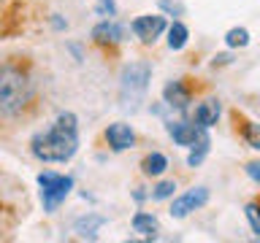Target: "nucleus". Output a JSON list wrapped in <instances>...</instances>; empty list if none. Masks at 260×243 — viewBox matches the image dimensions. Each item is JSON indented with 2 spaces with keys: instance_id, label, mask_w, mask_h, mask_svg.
<instances>
[{
  "instance_id": "f257e3e1",
  "label": "nucleus",
  "mask_w": 260,
  "mask_h": 243,
  "mask_svg": "<svg viewBox=\"0 0 260 243\" xmlns=\"http://www.w3.org/2000/svg\"><path fill=\"white\" fill-rule=\"evenodd\" d=\"M32 157L41 162H68L79 151V119L76 113L62 111L49 130L32 135L30 141Z\"/></svg>"
},
{
  "instance_id": "f03ea898",
  "label": "nucleus",
  "mask_w": 260,
  "mask_h": 243,
  "mask_svg": "<svg viewBox=\"0 0 260 243\" xmlns=\"http://www.w3.org/2000/svg\"><path fill=\"white\" fill-rule=\"evenodd\" d=\"M36 97L30 76L11 62H0V119H14Z\"/></svg>"
},
{
  "instance_id": "7ed1b4c3",
  "label": "nucleus",
  "mask_w": 260,
  "mask_h": 243,
  "mask_svg": "<svg viewBox=\"0 0 260 243\" xmlns=\"http://www.w3.org/2000/svg\"><path fill=\"white\" fill-rule=\"evenodd\" d=\"M152 81V65L149 62H130L119 73V100L125 108H136L141 103Z\"/></svg>"
},
{
  "instance_id": "20e7f679",
  "label": "nucleus",
  "mask_w": 260,
  "mask_h": 243,
  "mask_svg": "<svg viewBox=\"0 0 260 243\" xmlns=\"http://www.w3.org/2000/svg\"><path fill=\"white\" fill-rule=\"evenodd\" d=\"M38 186H41V202H44V211L46 214H54V211L65 202V197L71 194L73 178L62 176V173H54V170H44V173H38Z\"/></svg>"
},
{
  "instance_id": "39448f33",
  "label": "nucleus",
  "mask_w": 260,
  "mask_h": 243,
  "mask_svg": "<svg viewBox=\"0 0 260 243\" xmlns=\"http://www.w3.org/2000/svg\"><path fill=\"white\" fill-rule=\"evenodd\" d=\"M206 202H209V189L206 186H192V189H187L184 194H179V197L171 202V216L174 219H187L192 211H201Z\"/></svg>"
},
{
  "instance_id": "423d86ee",
  "label": "nucleus",
  "mask_w": 260,
  "mask_h": 243,
  "mask_svg": "<svg viewBox=\"0 0 260 243\" xmlns=\"http://www.w3.org/2000/svg\"><path fill=\"white\" fill-rule=\"evenodd\" d=\"M130 30L136 32V38L141 44H154L168 30V24H166V16H160V14H144V16H136Z\"/></svg>"
},
{
  "instance_id": "0eeeda50",
  "label": "nucleus",
  "mask_w": 260,
  "mask_h": 243,
  "mask_svg": "<svg viewBox=\"0 0 260 243\" xmlns=\"http://www.w3.org/2000/svg\"><path fill=\"white\" fill-rule=\"evenodd\" d=\"M166 130H168V135L174 138V143L184 146V149H192L201 138H206V130L198 127L195 122H168Z\"/></svg>"
},
{
  "instance_id": "6e6552de",
  "label": "nucleus",
  "mask_w": 260,
  "mask_h": 243,
  "mask_svg": "<svg viewBox=\"0 0 260 243\" xmlns=\"http://www.w3.org/2000/svg\"><path fill=\"white\" fill-rule=\"evenodd\" d=\"M92 40H95V44H101V46H117V44L125 40V27L109 16V19L98 22L92 27Z\"/></svg>"
},
{
  "instance_id": "1a4fd4ad",
  "label": "nucleus",
  "mask_w": 260,
  "mask_h": 243,
  "mask_svg": "<svg viewBox=\"0 0 260 243\" xmlns=\"http://www.w3.org/2000/svg\"><path fill=\"white\" fill-rule=\"evenodd\" d=\"M106 141H109L114 151H125V149H133L136 146V133L125 122H114V125L106 127Z\"/></svg>"
},
{
  "instance_id": "9d476101",
  "label": "nucleus",
  "mask_w": 260,
  "mask_h": 243,
  "mask_svg": "<svg viewBox=\"0 0 260 243\" xmlns=\"http://www.w3.org/2000/svg\"><path fill=\"white\" fill-rule=\"evenodd\" d=\"M162 103H166L168 108L187 111V105H190V92H187V87L182 81H168V84L162 87Z\"/></svg>"
},
{
  "instance_id": "9b49d317",
  "label": "nucleus",
  "mask_w": 260,
  "mask_h": 243,
  "mask_svg": "<svg viewBox=\"0 0 260 243\" xmlns=\"http://www.w3.org/2000/svg\"><path fill=\"white\" fill-rule=\"evenodd\" d=\"M219 100H203V103H198L195 105V125L198 127H203V130H209V127H214L217 125V119H219Z\"/></svg>"
},
{
  "instance_id": "f8f14e48",
  "label": "nucleus",
  "mask_w": 260,
  "mask_h": 243,
  "mask_svg": "<svg viewBox=\"0 0 260 243\" xmlns=\"http://www.w3.org/2000/svg\"><path fill=\"white\" fill-rule=\"evenodd\" d=\"M130 224H133V232H138V235H141V238H146V240H154V238H157V232H160L157 216H154V214H146V211H138Z\"/></svg>"
},
{
  "instance_id": "ddd939ff",
  "label": "nucleus",
  "mask_w": 260,
  "mask_h": 243,
  "mask_svg": "<svg viewBox=\"0 0 260 243\" xmlns=\"http://www.w3.org/2000/svg\"><path fill=\"white\" fill-rule=\"evenodd\" d=\"M106 224V216L101 214H87V216H81L76 219V224H73V230H76L81 238H89V240H95L98 238V230Z\"/></svg>"
},
{
  "instance_id": "4468645a",
  "label": "nucleus",
  "mask_w": 260,
  "mask_h": 243,
  "mask_svg": "<svg viewBox=\"0 0 260 243\" xmlns=\"http://www.w3.org/2000/svg\"><path fill=\"white\" fill-rule=\"evenodd\" d=\"M141 170H144V176H162L168 170V157L160 151L146 154L144 162H141Z\"/></svg>"
},
{
  "instance_id": "2eb2a0df",
  "label": "nucleus",
  "mask_w": 260,
  "mask_h": 243,
  "mask_svg": "<svg viewBox=\"0 0 260 243\" xmlns=\"http://www.w3.org/2000/svg\"><path fill=\"white\" fill-rule=\"evenodd\" d=\"M187 40H190V30H187V24L182 22H174L168 27V49L171 52H182L187 46Z\"/></svg>"
},
{
  "instance_id": "dca6fc26",
  "label": "nucleus",
  "mask_w": 260,
  "mask_h": 243,
  "mask_svg": "<svg viewBox=\"0 0 260 243\" xmlns=\"http://www.w3.org/2000/svg\"><path fill=\"white\" fill-rule=\"evenodd\" d=\"M209 146H211V138L206 135V138H201L198 143L190 149V154H187V165L190 168H198L203 159H206V154H209Z\"/></svg>"
},
{
  "instance_id": "f3484780",
  "label": "nucleus",
  "mask_w": 260,
  "mask_h": 243,
  "mask_svg": "<svg viewBox=\"0 0 260 243\" xmlns=\"http://www.w3.org/2000/svg\"><path fill=\"white\" fill-rule=\"evenodd\" d=\"M225 46L228 49H244L249 46V30L247 27H233L225 32Z\"/></svg>"
},
{
  "instance_id": "a211bd4d",
  "label": "nucleus",
  "mask_w": 260,
  "mask_h": 243,
  "mask_svg": "<svg viewBox=\"0 0 260 243\" xmlns=\"http://www.w3.org/2000/svg\"><path fill=\"white\" fill-rule=\"evenodd\" d=\"M244 214H247V222L252 227V232H255V238L260 240V208H257V202H249V206L244 208Z\"/></svg>"
},
{
  "instance_id": "6ab92c4d",
  "label": "nucleus",
  "mask_w": 260,
  "mask_h": 243,
  "mask_svg": "<svg viewBox=\"0 0 260 243\" xmlns=\"http://www.w3.org/2000/svg\"><path fill=\"white\" fill-rule=\"evenodd\" d=\"M174 189H176L174 181H160V184L149 192V197H152V200H168V197H174Z\"/></svg>"
},
{
  "instance_id": "aec40b11",
  "label": "nucleus",
  "mask_w": 260,
  "mask_h": 243,
  "mask_svg": "<svg viewBox=\"0 0 260 243\" xmlns=\"http://www.w3.org/2000/svg\"><path fill=\"white\" fill-rule=\"evenodd\" d=\"M244 141L249 143V149H260V122H249L244 127Z\"/></svg>"
},
{
  "instance_id": "412c9836",
  "label": "nucleus",
  "mask_w": 260,
  "mask_h": 243,
  "mask_svg": "<svg viewBox=\"0 0 260 243\" xmlns=\"http://www.w3.org/2000/svg\"><path fill=\"white\" fill-rule=\"evenodd\" d=\"M98 14L114 16V14H117V3H114V0H98Z\"/></svg>"
},
{
  "instance_id": "4be33fe9",
  "label": "nucleus",
  "mask_w": 260,
  "mask_h": 243,
  "mask_svg": "<svg viewBox=\"0 0 260 243\" xmlns=\"http://www.w3.org/2000/svg\"><path fill=\"white\" fill-rule=\"evenodd\" d=\"M247 176L255 184H260V162H249V165H247Z\"/></svg>"
},
{
  "instance_id": "5701e85b",
  "label": "nucleus",
  "mask_w": 260,
  "mask_h": 243,
  "mask_svg": "<svg viewBox=\"0 0 260 243\" xmlns=\"http://www.w3.org/2000/svg\"><path fill=\"white\" fill-rule=\"evenodd\" d=\"M228 62H231V54H217V57H214V62H211V65L217 68V65H228Z\"/></svg>"
},
{
  "instance_id": "b1692460",
  "label": "nucleus",
  "mask_w": 260,
  "mask_h": 243,
  "mask_svg": "<svg viewBox=\"0 0 260 243\" xmlns=\"http://www.w3.org/2000/svg\"><path fill=\"white\" fill-rule=\"evenodd\" d=\"M160 6L166 8V11H174V14H179V6H174L171 0H160Z\"/></svg>"
}]
</instances>
